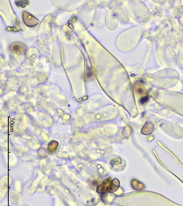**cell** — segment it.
Returning <instances> with one entry per match:
<instances>
[{
    "label": "cell",
    "instance_id": "cell-7",
    "mask_svg": "<svg viewBox=\"0 0 183 206\" xmlns=\"http://www.w3.org/2000/svg\"><path fill=\"white\" fill-rule=\"evenodd\" d=\"M148 97L147 96H146V97H143L141 100H140V102L141 103H144L145 102H147V101L148 100Z\"/></svg>",
    "mask_w": 183,
    "mask_h": 206
},
{
    "label": "cell",
    "instance_id": "cell-1",
    "mask_svg": "<svg viewBox=\"0 0 183 206\" xmlns=\"http://www.w3.org/2000/svg\"><path fill=\"white\" fill-rule=\"evenodd\" d=\"M111 169L116 172H121L123 171L127 165L125 160L121 157H115L112 159L110 162Z\"/></svg>",
    "mask_w": 183,
    "mask_h": 206
},
{
    "label": "cell",
    "instance_id": "cell-4",
    "mask_svg": "<svg viewBox=\"0 0 183 206\" xmlns=\"http://www.w3.org/2000/svg\"><path fill=\"white\" fill-rule=\"evenodd\" d=\"M119 185H120L119 181L117 179H114L113 180L111 181V183L107 186V191L109 192H116L119 188Z\"/></svg>",
    "mask_w": 183,
    "mask_h": 206
},
{
    "label": "cell",
    "instance_id": "cell-5",
    "mask_svg": "<svg viewBox=\"0 0 183 206\" xmlns=\"http://www.w3.org/2000/svg\"><path fill=\"white\" fill-rule=\"evenodd\" d=\"M17 6L22 8H24L25 6L29 4L28 1H16L15 2Z\"/></svg>",
    "mask_w": 183,
    "mask_h": 206
},
{
    "label": "cell",
    "instance_id": "cell-3",
    "mask_svg": "<svg viewBox=\"0 0 183 206\" xmlns=\"http://www.w3.org/2000/svg\"><path fill=\"white\" fill-rule=\"evenodd\" d=\"M10 50L13 53L20 55L24 53L25 51L24 45L21 43H13L11 45Z\"/></svg>",
    "mask_w": 183,
    "mask_h": 206
},
{
    "label": "cell",
    "instance_id": "cell-2",
    "mask_svg": "<svg viewBox=\"0 0 183 206\" xmlns=\"http://www.w3.org/2000/svg\"><path fill=\"white\" fill-rule=\"evenodd\" d=\"M23 20L24 24L30 27H34L39 24V20L27 12H23Z\"/></svg>",
    "mask_w": 183,
    "mask_h": 206
},
{
    "label": "cell",
    "instance_id": "cell-6",
    "mask_svg": "<svg viewBox=\"0 0 183 206\" xmlns=\"http://www.w3.org/2000/svg\"><path fill=\"white\" fill-rule=\"evenodd\" d=\"M93 77V73L91 72V69H89L85 73V79H90Z\"/></svg>",
    "mask_w": 183,
    "mask_h": 206
}]
</instances>
